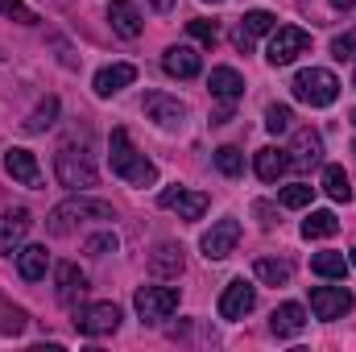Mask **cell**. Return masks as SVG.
<instances>
[{"instance_id":"cell-1","label":"cell","mask_w":356,"mask_h":352,"mask_svg":"<svg viewBox=\"0 0 356 352\" xmlns=\"http://www.w3.org/2000/svg\"><path fill=\"white\" fill-rule=\"evenodd\" d=\"M108 158H112V175H120L124 182H133V186H154V182H158V166H154L145 154L133 150L129 129H112V137H108Z\"/></svg>"},{"instance_id":"cell-2","label":"cell","mask_w":356,"mask_h":352,"mask_svg":"<svg viewBox=\"0 0 356 352\" xmlns=\"http://www.w3.org/2000/svg\"><path fill=\"white\" fill-rule=\"evenodd\" d=\"M83 220H116V211H112V203H104V199L75 195V199H67V203H58V207L50 211V232H54V237H67V232H75V224H83Z\"/></svg>"},{"instance_id":"cell-3","label":"cell","mask_w":356,"mask_h":352,"mask_svg":"<svg viewBox=\"0 0 356 352\" xmlns=\"http://www.w3.org/2000/svg\"><path fill=\"white\" fill-rule=\"evenodd\" d=\"M54 175H58V182H63L67 191H88V186H95L99 170H95V162H91V154L83 145L63 141L58 154H54Z\"/></svg>"},{"instance_id":"cell-4","label":"cell","mask_w":356,"mask_h":352,"mask_svg":"<svg viewBox=\"0 0 356 352\" xmlns=\"http://www.w3.org/2000/svg\"><path fill=\"white\" fill-rule=\"evenodd\" d=\"M290 88H294V99H302V104H311V108H327V104H336V95H340V79H336L327 67H311V71H298Z\"/></svg>"},{"instance_id":"cell-5","label":"cell","mask_w":356,"mask_h":352,"mask_svg":"<svg viewBox=\"0 0 356 352\" xmlns=\"http://www.w3.org/2000/svg\"><path fill=\"white\" fill-rule=\"evenodd\" d=\"M178 303H182V290H175V286H141V290L133 294V307H137V315H141L145 323L170 319L178 311Z\"/></svg>"},{"instance_id":"cell-6","label":"cell","mask_w":356,"mask_h":352,"mask_svg":"<svg viewBox=\"0 0 356 352\" xmlns=\"http://www.w3.org/2000/svg\"><path fill=\"white\" fill-rule=\"evenodd\" d=\"M307 46H311V33L307 29H298V25H273L266 58L273 67H290L298 54H307Z\"/></svg>"},{"instance_id":"cell-7","label":"cell","mask_w":356,"mask_h":352,"mask_svg":"<svg viewBox=\"0 0 356 352\" xmlns=\"http://www.w3.org/2000/svg\"><path fill=\"white\" fill-rule=\"evenodd\" d=\"M236 241H241V220H232V216H224V220H216L207 232H203V257L207 262H224L232 249H236Z\"/></svg>"},{"instance_id":"cell-8","label":"cell","mask_w":356,"mask_h":352,"mask_svg":"<svg viewBox=\"0 0 356 352\" xmlns=\"http://www.w3.org/2000/svg\"><path fill=\"white\" fill-rule=\"evenodd\" d=\"M75 328L83 336H108L120 328V307L116 303H88L75 311Z\"/></svg>"},{"instance_id":"cell-9","label":"cell","mask_w":356,"mask_h":352,"mask_svg":"<svg viewBox=\"0 0 356 352\" xmlns=\"http://www.w3.org/2000/svg\"><path fill=\"white\" fill-rule=\"evenodd\" d=\"M311 311H315V319H344L353 311V290L348 286H315Z\"/></svg>"},{"instance_id":"cell-10","label":"cell","mask_w":356,"mask_h":352,"mask_svg":"<svg viewBox=\"0 0 356 352\" xmlns=\"http://www.w3.org/2000/svg\"><path fill=\"white\" fill-rule=\"evenodd\" d=\"M257 307V286H249L245 278H232L220 294V319H245Z\"/></svg>"},{"instance_id":"cell-11","label":"cell","mask_w":356,"mask_h":352,"mask_svg":"<svg viewBox=\"0 0 356 352\" xmlns=\"http://www.w3.org/2000/svg\"><path fill=\"white\" fill-rule=\"evenodd\" d=\"M158 203L166 211H178L182 220H203V211H207V195L203 191H186V186H166L158 195Z\"/></svg>"},{"instance_id":"cell-12","label":"cell","mask_w":356,"mask_h":352,"mask_svg":"<svg viewBox=\"0 0 356 352\" xmlns=\"http://www.w3.org/2000/svg\"><path fill=\"white\" fill-rule=\"evenodd\" d=\"M29 224H33L29 207H8V211L0 216V253H8V257H13V253L21 249V241H25Z\"/></svg>"},{"instance_id":"cell-13","label":"cell","mask_w":356,"mask_h":352,"mask_svg":"<svg viewBox=\"0 0 356 352\" xmlns=\"http://www.w3.org/2000/svg\"><path fill=\"white\" fill-rule=\"evenodd\" d=\"M273 25H277V17H273V13H266V8L245 13V17H241V25H236V33H232L236 50H253V42H257L261 33H273Z\"/></svg>"},{"instance_id":"cell-14","label":"cell","mask_w":356,"mask_h":352,"mask_svg":"<svg viewBox=\"0 0 356 352\" xmlns=\"http://www.w3.org/2000/svg\"><path fill=\"white\" fill-rule=\"evenodd\" d=\"M286 154H290V166L311 170V166L323 162V137H319L315 129H298V133H294V145H290Z\"/></svg>"},{"instance_id":"cell-15","label":"cell","mask_w":356,"mask_h":352,"mask_svg":"<svg viewBox=\"0 0 356 352\" xmlns=\"http://www.w3.org/2000/svg\"><path fill=\"white\" fill-rule=\"evenodd\" d=\"M145 116H149L154 125H162V129H175V125H182V116H186V104L175 99V95L149 91V95H145Z\"/></svg>"},{"instance_id":"cell-16","label":"cell","mask_w":356,"mask_h":352,"mask_svg":"<svg viewBox=\"0 0 356 352\" xmlns=\"http://www.w3.org/2000/svg\"><path fill=\"white\" fill-rule=\"evenodd\" d=\"M54 282H58V303L63 307H75V298H83V290H88V278H83V269L75 262H58L54 265Z\"/></svg>"},{"instance_id":"cell-17","label":"cell","mask_w":356,"mask_h":352,"mask_svg":"<svg viewBox=\"0 0 356 352\" xmlns=\"http://www.w3.org/2000/svg\"><path fill=\"white\" fill-rule=\"evenodd\" d=\"M162 67H166V75H175V79H195V75L203 71V58H199L195 46H170V50L162 54Z\"/></svg>"},{"instance_id":"cell-18","label":"cell","mask_w":356,"mask_h":352,"mask_svg":"<svg viewBox=\"0 0 356 352\" xmlns=\"http://www.w3.org/2000/svg\"><path fill=\"white\" fill-rule=\"evenodd\" d=\"M207 88H211V95L220 99V108H232V104L245 95V79H241L232 67H216V71L207 75Z\"/></svg>"},{"instance_id":"cell-19","label":"cell","mask_w":356,"mask_h":352,"mask_svg":"<svg viewBox=\"0 0 356 352\" xmlns=\"http://www.w3.org/2000/svg\"><path fill=\"white\" fill-rule=\"evenodd\" d=\"M4 170H8V178H17L21 186H38V182H42L38 158H33L29 150H21V145H13V150L4 154Z\"/></svg>"},{"instance_id":"cell-20","label":"cell","mask_w":356,"mask_h":352,"mask_svg":"<svg viewBox=\"0 0 356 352\" xmlns=\"http://www.w3.org/2000/svg\"><path fill=\"white\" fill-rule=\"evenodd\" d=\"M108 21H112V29H116L120 38H129V42L141 38V29H145L137 4H129V0H108Z\"/></svg>"},{"instance_id":"cell-21","label":"cell","mask_w":356,"mask_h":352,"mask_svg":"<svg viewBox=\"0 0 356 352\" xmlns=\"http://www.w3.org/2000/svg\"><path fill=\"white\" fill-rule=\"evenodd\" d=\"M133 79H137V67H133V63H112V67L95 71V83H91V88H95V95H104V99H108V95L124 91Z\"/></svg>"},{"instance_id":"cell-22","label":"cell","mask_w":356,"mask_h":352,"mask_svg":"<svg viewBox=\"0 0 356 352\" xmlns=\"http://www.w3.org/2000/svg\"><path fill=\"white\" fill-rule=\"evenodd\" d=\"M182 265H186V257H182V245H175V241H162V245L149 253V273H154V278H178Z\"/></svg>"},{"instance_id":"cell-23","label":"cell","mask_w":356,"mask_h":352,"mask_svg":"<svg viewBox=\"0 0 356 352\" xmlns=\"http://www.w3.org/2000/svg\"><path fill=\"white\" fill-rule=\"evenodd\" d=\"M253 170L261 182H277V178L290 170V154L286 150H277V145H266V150H257L253 154Z\"/></svg>"},{"instance_id":"cell-24","label":"cell","mask_w":356,"mask_h":352,"mask_svg":"<svg viewBox=\"0 0 356 352\" xmlns=\"http://www.w3.org/2000/svg\"><path fill=\"white\" fill-rule=\"evenodd\" d=\"M269 328H273V336L290 340V336H298V332L307 328V311H302L298 303H282V307L269 315Z\"/></svg>"},{"instance_id":"cell-25","label":"cell","mask_w":356,"mask_h":352,"mask_svg":"<svg viewBox=\"0 0 356 352\" xmlns=\"http://www.w3.org/2000/svg\"><path fill=\"white\" fill-rule=\"evenodd\" d=\"M46 269H50L46 245H25V249H17V273H21L25 282H42Z\"/></svg>"},{"instance_id":"cell-26","label":"cell","mask_w":356,"mask_h":352,"mask_svg":"<svg viewBox=\"0 0 356 352\" xmlns=\"http://www.w3.org/2000/svg\"><path fill=\"white\" fill-rule=\"evenodd\" d=\"M336 232H340L336 211H311V216L302 220V237H307V241H327V237H336Z\"/></svg>"},{"instance_id":"cell-27","label":"cell","mask_w":356,"mask_h":352,"mask_svg":"<svg viewBox=\"0 0 356 352\" xmlns=\"http://www.w3.org/2000/svg\"><path fill=\"white\" fill-rule=\"evenodd\" d=\"M253 273H257V278H261L266 286H286V282L294 278V265L282 262V257H257Z\"/></svg>"},{"instance_id":"cell-28","label":"cell","mask_w":356,"mask_h":352,"mask_svg":"<svg viewBox=\"0 0 356 352\" xmlns=\"http://www.w3.org/2000/svg\"><path fill=\"white\" fill-rule=\"evenodd\" d=\"M348 257H344V253H332V249H327V253H315V257H311V273H319V278H340V282H344V273H348Z\"/></svg>"},{"instance_id":"cell-29","label":"cell","mask_w":356,"mask_h":352,"mask_svg":"<svg viewBox=\"0 0 356 352\" xmlns=\"http://www.w3.org/2000/svg\"><path fill=\"white\" fill-rule=\"evenodd\" d=\"M323 191H327L336 203H348V199H353V182L344 175V166H323Z\"/></svg>"},{"instance_id":"cell-30","label":"cell","mask_w":356,"mask_h":352,"mask_svg":"<svg viewBox=\"0 0 356 352\" xmlns=\"http://www.w3.org/2000/svg\"><path fill=\"white\" fill-rule=\"evenodd\" d=\"M54 116H58V99H54V95H46V99L33 108V116L25 120V133H46V129L54 125Z\"/></svg>"},{"instance_id":"cell-31","label":"cell","mask_w":356,"mask_h":352,"mask_svg":"<svg viewBox=\"0 0 356 352\" xmlns=\"http://www.w3.org/2000/svg\"><path fill=\"white\" fill-rule=\"evenodd\" d=\"M216 170L228 175V178L245 175V154H241L236 145H220V150H216Z\"/></svg>"},{"instance_id":"cell-32","label":"cell","mask_w":356,"mask_h":352,"mask_svg":"<svg viewBox=\"0 0 356 352\" xmlns=\"http://www.w3.org/2000/svg\"><path fill=\"white\" fill-rule=\"evenodd\" d=\"M282 207H307L311 199H315V186H307V182H294V186H282Z\"/></svg>"},{"instance_id":"cell-33","label":"cell","mask_w":356,"mask_h":352,"mask_svg":"<svg viewBox=\"0 0 356 352\" xmlns=\"http://www.w3.org/2000/svg\"><path fill=\"white\" fill-rule=\"evenodd\" d=\"M116 249H120L116 232H95V237H88V245H83V253H91V257H108Z\"/></svg>"},{"instance_id":"cell-34","label":"cell","mask_w":356,"mask_h":352,"mask_svg":"<svg viewBox=\"0 0 356 352\" xmlns=\"http://www.w3.org/2000/svg\"><path fill=\"white\" fill-rule=\"evenodd\" d=\"M290 125H294V112H290L286 104H269L266 108V129L269 133H286Z\"/></svg>"},{"instance_id":"cell-35","label":"cell","mask_w":356,"mask_h":352,"mask_svg":"<svg viewBox=\"0 0 356 352\" xmlns=\"http://www.w3.org/2000/svg\"><path fill=\"white\" fill-rule=\"evenodd\" d=\"M0 13L8 21H17V25H38V13L29 4H21V0H0Z\"/></svg>"},{"instance_id":"cell-36","label":"cell","mask_w":356,"mask_h":352,"mask_svg":"<svg viewBox=\"0 0 356 352\" xmlns=\"http://www.w3.org/2000/svg\"><path fill=\"white\" fill-rule=\"evenodd\" d=\"M186 33H191L195 42H203V46H216L220 25H216V21H186Z\"/></svg>"},{"instance_id":"cell-37","label":"cell","mask_w":356,"mask_h":352,"mask_svg":"<svg viewBox=\"0 0 356 352\" xmlns=\"http://www.w3.org/2000/svg\"><path fill=\"white\" fill-rule=\"evenodd\" d=\"M353 50H356V29H353V33H340V38L332 42V54H336L340 63H344V58H353Z\"/></svg>"},{"instance_id":"cell-38","label":"cell","mask_w":356,"mask_h":352,"mask_svg":"<svg viewBox=\"0 0 356 352\" xmlns=\"http://www.w3.org/2000/svg\"><path fill=\"white\" fill-rule=\"evenodd\" d=\"M253 211H257V216H261V224H266V228H273V207H269V203H257V207H253Z\"/></svg>"},{"instance_id":"cell-39","label":"cell","mask_w":356,"mask_h":352,"mask_svg":"<svg viewBox=\"0 0 356 352\" xmlns=\"http://www.w3.org/2000/svg\"><path fill=\"white\" fill-rule=\"evenodd\" d=\"M149 8H154V13H170V8H175V0H149Z\"/></svg>"},{"instance_id":"cell-40","label":"cell","mask_w":356,"mask_h":352,"mask_svg":"<svg viewBox=\"0 0 356 352\" xmlns=\"http://www.w3.org/2000/svg\"><path fill=\"white\" fill-rule=\"evenodd\" d=\"M332 8H356V0H332Z\"/></svg>"},{"instance_id":"cell-41","label":"cell","mask_w":356,"mask_h":352,"mask_svg":"<svg viewBox=\"0 0 356 352\" xmlns=\"http://www.w3.org/2000/svg\"><path fill=\"white\" fill-rule=\"evenodd\" d=\"M348 262H353V265H356V249H353V257H348Z\"/></svg>"},{"instance_id":"cell-42","label":"cell","mask_w":356,"mask_h":352,"mask_svg":"<svg viewBox=\"0 0 356 352\" xmlns=\"http://www.w3.org/2000/svg\"><path fill=\"white\" fill-rule=\"evenodd\" d=\"M353 125H356V108H353Z\"/></svg>"},{"instance_id":"cell-43","label":"cell","mask_w":356,"mask_h":352,"mask_svg":"<svg viewBox=\"0 0 356 352\" xmlns=\"http://www.w3.org/2000/svg\"><path fill=\"white\" fill-rule=\"evenodd\" d=\"M353 88H356V71H353Z\"/></svg>"},{"instance_id":"cell-44","label":"cell","mask_w":356,"mask_h":352,"mask_svg":"<svg viewBox=\"0 0 356 352\" xmlns=\"http://www.w3.org/2000/svg\"><path fill=\"white\" fill-rule=\"evenodd\" d=\"M207 4H220V0H207Z\"/></svg>"}]
</instances>
